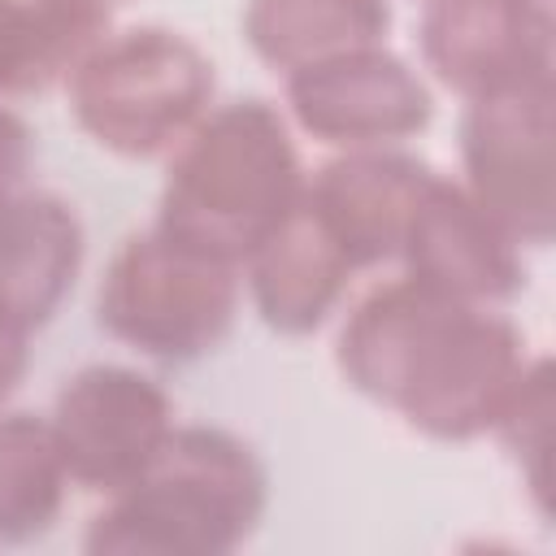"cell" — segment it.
Wrapping results in <instances>:
<instances>
[{"label":"cell","mask_w":556,"mask_h":556,"mask_svg":"<svg viewBox=\"0 0 556 556\" xmlns=\"http://www.w3.org/2000/svg\"><path fill=\"white\" fill-rule=\"evenodd\" d=\"M430 178L434 169L400 148H352L308 178L304 204L361 274L400 256L408 217Z\"/></svg>","instance_id":"8fae6325"},{"label":"cell","mask_w":556,"mask_h":556,"mask_svg":"<svg viewBox=\"0 0 556 556\" xmlns=\"http://www.w3.org/2000/svg\"><path fill=\"white\" fill-rule=\"evenodd\" d=\"M239 265L148 226L113 252L96 291V321L109 339L148 361L187 365L226 343L239 317Z\"/></svg>","instance_id":"5b68a950"},{"label":"cell","mask_w":556,"mask_h":556,"mask_svg":"<svg viewBox=\"0 0 556 556\" xmlns=\"http://www.w3.org/2000/svg\"><path fill=\"white\" fill-rule=\"evenodd\" d=\"M87 235L70 200L52 191H13L0 200V317L35 334L74 291Z\"/></svg>","instance_id":"7c38bea8"},{"label":"cell","mask_w":556,"mask_h":556,"mask_svg":"<svg viewBox=\"0 0 556 556\" xmlns=\"http://www.w3.org/2000/svg\"><path fill=\"white\" fill-rule=\"evenodd\" d=\"M213 61L169 26L109 30L65 78L78 130L122 161L169 156L213 109Z\"/></svg>","instance_id":"277c9868"},{"label":"cell","mask_w":556,"mask_h":556,"mask_svg":"<svg viewBox=\"0 0 556 556\" xmlns=\"http://www.w3.org/2000/svg\"><path fill=\"white\" fill-rule=\"evenodd\" d=\"M30 161H35V135H30V126L9 104H0V200L26 187Z\"/></svg>","instance_id":"ac0fdd59"},{"label":"cell","mask_w":556,"mask_h":556,"mask_svg":"<svg viewBox=\"0 0 556 556\" xmlns=\"http://www.w3.org/2000/svg\"><path fill=\"white\" fill-rule=\"evenodd\" d=\"M91 4H104V9H117V4H126V0H91Z\"/></svg>","instance_id":"ffe728a7"},{"label":"cell","mask_w":556,"mask_h":556,"mask_svg":"<svg viewBox=\"0 0 556 556\" xmlns=\"http://www.w3.org/2000/svg\"><path fill=\"white\" fill-rule=\"evenodd\" d=\"M109 30L113 9L91 0H0V100L65 87Z\"/></svg>","instance_id":"5bb4252c"},{"label":"cell","mask_w":556,"mask_h":556,"mask_svg":"<svg viewBox=\"0 0 556 556\" xmlns=\"http://www.w3.org/2000/svg\"><path fill=\"white\" fill-rule=\"evenodd\" d=\"M421 65L460 100L556 78L552 0H426Z\"/></svg>","instance_id":"9c48e42d"},{"label":"cell","mask_w":556,"mask_h":556,"mask_svg":"<svg viewBox=\"0 0 556 556\" xmlns=\"http://www.w3.org/2000/svg\"><path fill=\"white\" fill-rule=\"evenodd\" d=\"M460 187L521 243L556 230V78L465 100Z\"/></svg>","instance_id":"8992f818"},{"label":"cell","mask_w":556,"mask_h":556,"mask_svg":"<svg viewBox=\"0 0 556 556\" xmlns=\"http://www.w3.org/2000/svg\"><path fill=\"white\" fill-rule=\"evenodd\" d=\"M304 187L308 174L287 113L261 96L226 100L169 152L152 226L243 269L300 208Z\"/></svg>","instance_id":"7a4b0ae2"},{"label":"cell","mask_w":556,"mask_h":556,"mask_svg":"<svg viewBox=\"0 0 556 556\" xmlns=\"http://www.w3.org/2000/svg\"><path fill=\"white\" fill-rule=\"evenodd\" d=\"M343 382L434 443L495 430L530 352L495 304L452 300L413 278L365 291L334 339Z\"/></svg>","instance_id":"6da1fadb"},{"label":"cell","mask_w":556,"mask_h":556,"mask_svg":"<svg viewBox=\"0 0 556 556\" xmlns=\"http://www.w3.org/2000/svg\"><path fill=\"white\" fill-rule=\"evenodd\" d=\"M70 473L48 417L0 408V543L48 534L65 508Z\"/></svg>","instance_id":"2e32d148"},{"label":"cell","mask_w":556,"mask_h":556,"mask_svg":"<svg viewBox=\"0 0 556 556\" xmlns=\"http://www.w3.org/2000/svg\"><path fill=\"white\" fill-rule=\"evenodd\" d=\"M269 473L222 426H174L156 460L87 521L91 556H226L252 539Z\"/></svg>","instance_id":"3957f363"},{"label":"cell","mask_w":556,"mask_h":556,"mask_svg":"<svg viewBox=\"0 0 556 556\" xmlns=\"http://www.w3.org/2000/svg\"><path fill=\"white\" fill-rule=\"evenodd\" d=\"M74 486L117 495L130 486L174 434L169 391L135 365H83L70 374L48 413Z\"/></svg>","instance_id":"52a82bcc"},{"label":"cell","mask_w":556,"mask_h":556,"mask_svg":"<svg viewBox=\"0 0 556 556\" xmlns=\"http://www.w3.org/2000/svg\"><path fill=\"white\" fill-rule=\"evenodd\" d=\"M556 387H552V361L547 356H530L517 391L508 395L500 421H495V439L508 447V456L517 460L521 482L534 495V508L547 517L552 513V430H556Z\"/></svg>","instance_id":"e0dca14e"},{"label":"cell","mask_w":556,"mask_h":556,"mask_svg":"<svg viewBox=\"0 0 556 556\" xmlns=\"http://www.w3.org/2000/svg\"><path fill=\"white\" fill-rule=\"evenodd\" d=\"M391 30V0H248L243 39L256 61L278 74L321 56L382 43Z\"/></svg>","instance_id":"9a60e30c"},{"label":"cell","mask_w":556,"mask_h":556,"mask_svg":"<svg viewBox=\"0 0 556 556\" xmlns=\"http://www.w3.org/2000/svg\"><path fill=\"white\" fill-rule=\"evenodd\" d=\"M395 261L404 278L469 304L504 308L526 287L521 243L460 182L439 174L426 182Z\"/></svg>","instance_id":"30bf717a"},{"label":"cell","mask_w":556,"mask_h":556,"mask_svg":"<svg viewBox=\"0 0 556 556\" xmlns=\"http://www.w3.org/2000/svg\"><path fill=\"white\" fill-rule=\"evenodd\" d=\"M26 365H30V334L9 317H0V408L26 378Z\"/></svg>","instance_id":"d6986e66"},{"label":"cell","mask_w":556,"mask_h":556,"mask_svg":"<svg viewBox=\"0 0 556 556\" xmlns=\"http://www.w3.org/2000/svg\"><path fill=\"white\" fill-rule=\"evenodd\" d=\"M352 265L339 252V243L326 235V226L313 217V208L300 200V208L243 261V287L256 308V317L287 339H304L321 330L352 282Z\"/></svg>","instance_id":"4fadbf2b"},{"label":"cell","mask_w":556,"mask_h":556,"mask_svg":"<svg viewBox=\"0 0 556 556\" xmlns=\"http://www.w3.org/2000/svg\"><path fill=\"white\" fill-rule=\"evenodd\" d=\"M287 117L334 152L400 148L434 117L426 78L387 43L348 48L282 74Z\"/></svg>","instance_id":"ba28073f"}]
</instances>
